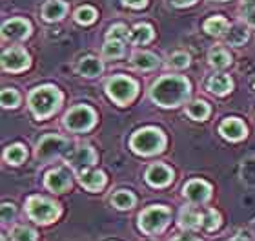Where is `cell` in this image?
<instances>
[{"label":"cell","instance_id":"484cf974","mask_svg":"<svg viewBox=\"0 0 255 241\" xmlns=\"http://www.w3.org/2000/svg\"><path fill=\"white\" fill-rule=\"evenodd\" d=\"M102 53L106 59H119L124 55V46L123 40H108L102 48Z\"/></svg>","mask_w":255,"mask_h":241},{"label":"cell","instance_id":"277c9868","mask_svg":"<svg viewBox=\"0 0 255 241\" xmlns=\"http://www.w3.org/2000/svg\"><path fill=\"white\" fill-rule=\"evenodd\" d=\"M108 95L119 104H128L133 101V97L137 95V84L135 80L128 79V77H113L108 80Z\"/></svg>","mask_w":255,"mask_h":241},{"label":"cell","instance_id":"6da1fadb","mask_svg":"<svg viewBox=\"0 0 255 241\" xmlns=\"http://www.w3.org/2000/svg\"><path fill=\"white\" fill-rule=\"evenodd\" d=\"M188 93H190V82L184 77L177 75L162 77L151 88V99L164 108L179 106L181 102L186 101Z\"/></svg>","mask_w":255,"mask_h":241},{"label":"cell","instance_id":"f546056e","mask_svg":"<svg viewBox=\"0 0 255 241\" xmlns=\"http://www.w3.org/2000/svg\"><path fill=\"white\" fill-rule=\"evenodd\" d=\"M2 106L4 108H15L18 106V101H20V97H18V93H16L15 90H11V88H5V90H2Z\"/></svg>","mask_w":255,"mask_h":241},{"label":"cell","instance_id":"836d02e7","mask_svg":"<svg viewBox=\"0 0 255 241\" xmlns=\"http://www.w3.org/2000/svg\"><path fill=\"white\" fill-rule=\"evenodd\" d=\"M202 225H204V229H208V231H215L219 227L217 212H215V210H208L206 214L202 216Z\"/></svg>","mask_w":255,"mask_h":241},{"label":"cell","instance_id":"8d00e7d4","mask_svg":"<svg viewBox=\"0 0 255 241\" xmlns=\"http://www.w3.org/2000/svg\"><path fill=\"white\" fill-rule=\"evenodd\" d=\"M124 4L131 5V7H142L146 4V0H123Z\"/></svg>","mask_w":255,"mask_h":241},{"label":"cell","instance_id":"d6a6232c","mask_svg":"<svg viewBox=\"0 0 255 241\" xmlns=\"http://www.w3.org/2000/svg\"><path fill=\"white\" fill-rule=\"evenodd\" d=\"M181 223L182 227H186V229H193L197 227L199 223H202V218L195 212H191V210H186V212H182L181 216Z\"/></svg>","mask_w":255,"mask_h":241},{"label":"cell","instance_id":"4dcf8cb0","mask_svg":"<svg viewBox=\"0 0 255 241\" xmlns=\"http://www.w3.org/2000/svg\"><path fill=\"white\" fill-rule=\"evenodd\" d=\"M11 236H13L15 241H35L37 240L35 231H31L29 227H16Z\"/></svg>","mask_w":255,"mask_h":241},{"label":"cell","instance_id":"5bb4252c","mask_svg":"<svg viewBox=\"0 0 255 241\" xmlns=\"http://www.w3.org/2000/svg\"><path fill=\"white\" fill-rule=\"evenodd\" d=\"M219 130L230 141H239L246 135V126L241 123L239 119H228V121H224Z\"/></svg>","mask_w":255,"mask_h":241},{"label":"cell","instance_id":"ffe728a7","mask_svg":"<svg viewBox=\"0 0 255 241\" xmlns=\"http://www.w3.org/2000/svg\"><path fill=\"white\" fill-rule=\"evenodd\" d=\"M208 88L210 91L217 93V95H224L232 90V80L228 75H213L212 79L208 80Z\"/></svg>","mask_w":255,"mask_h":241},{"label":"cell","instance_id":"3957f363","mask_svg":"<svg viewBox=\"0 0 255 241\" xmlns=\"http://www.w3.org/2000/svg\"><path fill=\"white\" fill-rule=\"evenodd\" d=\"M164 135L160 134L159 130L148 128V130H140L131 137V148L137 154H142V156H149V154H155V152H160L164 148Z\"/></svg>","mask_w":255,"mask_h":241},{"label":"cell","instance_id":"f1b7e54d","mask_svg":"<svg viewBox=\"0 0 255 241\" xmlns=\"http://www.w3.org/2000/svg\"><path fill=\"white\" fill-rule=\"evenodd\" d=\"M97 16V11L90 5H84V7H80L77 13H75V20L79 22V24H91V22L95 20Z\"/></svg>","mask_w":255,"mask_h":241},{"label":"cell","instance_id":"e575fe53","mask_svg":"<svg viewBox=\"0 0 255 241\" xmlns=\"http://www.w3.org/2000/svg\"><path fill=\"white\" fill-rule=\"evenodd\" d=\"M170 62H171V66H175V68H186V66L190 64V55L175 53V55H171Z\"/></svg>","mask_w":255,"mask_h":241},{"label":"cell","instance_id":"9c48e42d","mask_svg":"<svg viewBox=\"0 0 255 241\" xmlns=\"http://www.w3.org/2000/svg\"><path fill=\"white\" fill-rule=\"evenodd\" d=\"M29 64V57L22 48H9L2 53V68L7 71H22Z\"/></svg>","mask_w":255,"mask_h":241},{"label":"cell","instance_id":"7a4b0ae2","mask_svg":"<svg viewBox=\"0 0 255 241\" xmlns=\"http://www.w3.org/2000/svg\"><path fill=\"white\" fill-rule=\"evenodd\" d=\"M59 104H60V93L57 88H51V86L37 88L29 95V106H31L33 113L40 119L51 115L59 108Z\"/></svg>","mask_w":255,"mask_h":241},{"label":"cell","instance_id":"d6986e66","mask_svg":"<svg viewBox=\"0 0 255 241\" xmlns=\"http://www.w3.org/2000/svg\"><path fill=\"white\" fill-rule=\"evenodd\" d=\"M79 71L86 77H97L102 73V62L95 57H86L80 60Z\"/></svg>","mask_w":255,"mask_h":241},{"label":"cell","instance_id":"83f0119b","mask_svg":"<svg viewBox=\"0 0 255 241\" xmlns=\"http://www.w3.org/2000/svg\"><path fill=\"white\" fill-rule=\"evenodd\" d=\"M210 62H212L215 68H224V66H228L230 62H232V57H230L224 49L217 48L210 51Z\"/></svg>","mask_w":255,"mask_h":241},{"label":"cell","instance_id":"52a82bcc","mask_svg":"<svg viewBox=\"0 0 255 241\" xmlns=\"http://www.w3.org/2000/svg\"><path fill=\"white\" fill-rule=\"evenodd\" d=\"M170 220V210L164 207H151L140 214V229L148 234L159 232Z\"/></svg>","mask_w":255,"mask_h":241},{"label":"cell","instance_id":"f35d334b","mask_svg":"<svg viewBox=\"0 0 255 241\" xmlns=\"http://www.w3.org/2000/svg\"><path fill=\"white\" fill-rule=\"evenodd\" d=\"M246 20L250 24L252 27H255V7L252 11H248V16H246Z\"/></svg>","mask_w":255,"mask_h":241},{"label":"cell","instance_id":"2e32d148","mask_svg":"<svg viewBox=\"0 0 255 241\" xmlns=\"http://www.w3.org/2000/svg\"><path fill=\"white\" fill-rule=\"evenodd\" d=\"M66 4L62 0H48L42 7V16L46 20H60L64 15H66Z\"/></svg>","mask_w":255,"mask_h":241},{"label":"cell","instance_id":"5b68a950","mask_svg":"<svg viewBox=\"0 0 255 241\" xmlns=\"http://www.w3.org/2000/svg\"><path fill=\"white\" fill-rule=\"evenodd\" d=\"M27 214L37 223H49L59 216V207L51 203L49 199L31 198L27 201Z\"/></svg>","mask_w":255,"mask_h":241},{"label":"cell","instance_id":"74e56055","mask_svg":"<svg viewBox=\"0 0 255 241\" xmlns=\"http://www.w3.org/2000/svg\"><path fill=\"white\" fill-rule=\"evenodd\" d=\"M197 0H171V4L177 5V7H184V5H191Z\"/></svg>","mask_w":255,"mask_h":241},{"label":"cell","instance_id":"d590c367","mask_svg":"<svg viewBox=\"0 0 255 241\" xmlns=\"http://www.w3.org/2000/svg\"><path fill=\"white\" fill-rule=\"evenodd\" d=\"M15 216V209H13V205L9 203H4L2 205V221H11V218Z\"/></svg>","mask_w":255,"mask_h":241},{"label":"cell","instance_id":"44dd1931","mask_svg":"<svg viewBox=\"0 0 255 241\" xmlns=\"http://www.w3.org/2000/svg\"><path fill=\"white\" fill-rule=\"evenodd\" d=\"M153 38V29L148 24H138L133 27V31L129 33V40L135 44H146Z\"/></svg>","mask_w":255,"mask_h":241},{"label":"cell","instance_id":"ba28073f","mask_svg":"<svg viewBox=\"0 0 255 241\" xmlns=\"http://www.w3.org/2000/svg\"><path fill=\"white\" fill-rule=\"evenodd\" d=\"M69 148H71L69 141L62 139L59 135H48V137H44V139L38 143L37 156L40 157V159H49V157H53V156L68 154Z\"/></svg>","mask_w":255,"mask_h":241},{"label":"cell","instance_id":"cb8c5ba5","mask_svg":"<svg viewBox=\"0 0 255 241\" xmlns=\"http://www.w3.org/2000/svg\"><path fill=\"white\" fill-rule=\"evenodd\" d=\"M188 115H190L191 119H195V121H204V119L208 117V113H210V108H208L206 102L202 101H195L191 102L190 106H188Z\"/></svg>","mask_w":255,"mask_h":241},{"label":"cell","instance_id":"30bf717a","mask_svg":"<svg viewBox=\"0 0 255 241\" xmlns=\"http://www.w3.org/2000/svg\"><path fill=\"white\" fill-rule=\"evenodd\" d=\"M171 174L170 168H166L164 165H153L149 166L148 172H146V179H148L149 185H153V187H166L168 183L171 181Z\"/></svg>","mask_w":255,"mask_h":241},{"label":"cell","instance_id":"603a6c76","mask_svg":"<svg viewBox=\"0 0 255 241\" xmlns=\"http://www.w3.org/2000/svg\"><path fill=\"white\" fill-rule=\"evenodd\" d=\"M228 22L224 20L223 16H213L204 22V31L210 35H223L224 31H228Z\"/></svg>","mask_w":255,"mask_h":241},{"label":"cell","instance_id":"ab89813d","mask_svg":"<svg viewBox=\"0 0 255 241\" xmlns=\"http://www.w3.org/2000/svg\"><path fill=\"white\" fill-rule=\"evenodd\" d=\"M177 241H197L195 238H191V236H182L181 240H177Z\"/></svg>","mask_w":255,"mask_h":241},{"label":"cell","instance_id":"1f68e13d","mask_svg":"<svg viewBox=\"0 0 255 241\" xmlns=\"http://www.w3.org/2000/svg\"><path fill=\"white\" fill-rule=\"evenodd\" d=\"M129 33L131 31H128L124 24H115L108 31V40H124V38H129Z\"/></svg>","mask_w":255,"mask_h":241},{"label":"cell","instance_id":"d4e9b609","mask_svg":"<svg viewBox=\"0 0 255 241\" xmlns=\"http://www.w3.org/2000/svg\"><path fill=\"white\" fill-rule=\"evenodd\" d=\"M26 157H27V152L22 145H13L5 150V159L9 161L11 165H20V163H24Z\"/></svg>","mask_w":255,"mask_h":241},{"label":"cell","instance_id":"e0dca14e","mask_svg":"<svg viewBox=\"0 0 255 241\" xmlns=\"http://www.w3.org/2000/svg\"><path fill=\"white\" fill-rule=\"evenodd\" d=\"M104 183H106V177L102 172H97V170H90V172H84L82 176H80V185L91 192H95V190H101L104 187Z\"/></svg>","mask_w":255,"mask_h":241},{"label":"cell","instance_id":"9a60e30c","mask_svg":"<svg viewBox=\"0 0 255 241\" xmlns=\"http://www.w3.org/2000/svg\"><path fill=\"white\" fill-rule=\"evenodd\" d=\"M95 159H97V156L91 146H80L79 150L71 156L69 161H71V165H73L77 170H82V168H88V166L93 165Z\"/></svg>","mask_w":255,"mask_h":241},{"label":"cell","instance_id":"4fadbf2b","mask_svg":"<svg viewBox=\"0 0 255 241\" xmlns=\"http://www.w3.org/2000/svg\"><path fill=\"white\" fill-rule=\"evenodd\" d=\"M184 196L193 203H202L210 196V185L204 181H191L184 187Z\"/></svg>","mask_w":255,"mask_h":241},{"label":"cell","instance_id":"8fae6325","mask_svg":"<svg viewBox=\"0 0 255 241\" xmlns=\"http://www.w3.org/2000/svg\"><path fill=\"white\" fill-rule=\"evenodd\" d=\"M46 187L53 192H66L69 187H71V181H69V174L66 170H55L49 172L46 176Z\"/></svg>","mask_w":255,"mask_h":241},{"label":"cell","instance_id":"7c38bea8","mask_svg":"<svg viewBox=\"0 0 255 241\" xmlns=\"http://www.w3.org/2000/svg\"><path fill=\"white\" fill-rule=\"evenodd\" d=\"M2 35L5 38H24L29 35V24L22 18H13L7 20L2 27Z\"/></svg>","mask_w":255,"mask_h":241},{"label":"cell","instance_id":"7402d4cb","mask_svg":"<svg viewBox=\"0 0 255 241\" xmlns=\"http://www.w3.org/2000/svg\"><path fill=\"white\" fill-rule=\"evenodd\" d=\"M246 40H248V31L243 26H239V24L232 26L228 29V33H226V42L232 44V46H241Z\"/></svg>","mask_w":255,"mask_h":241},{"label":"cell","instance_id":"4316f807","mask_svg":"<svg viewBox=\"0 0 255 241\" xmlns=\"http://www.w3.org/2000/svg\"><path fill=\"white\" fill-rule=\"evenodd\" d=\"M113 205L121 210H126V209H131L133 203H135V198H133L131 194L126 192V190H119L115 196H113Z\"/></svg>","mask_w":255,"mask_h":241},{"label":"cell","instance_id":"60d3db41","mask_svg":"<svg viewBox=\"0 0 255 241\" xmlns=\"http://www.w3.org/2000/svg\"><path fill=\"white\" fill-rule=\"evenodd\" d=\"M245 5H255V0H243Z\"/></svg>","mask_w":255,"mask_h":241},{"label":"cell","instance_id":"ac0fdd59","mask_svg":"<svg viewBox=\"0 0 255 241\" xmlns=\"http://www.w3.org/2000/svg\"><path fill=\"white\" fill-rule=\"evenodd\" d=\"M131 64L138 70H153L159 66V57L149 51H138L131 57Z\"/></svg>","mask_w":255,"mask_h":241},{"label":"cell","instance_id":"8992f818","mask_svg":"<svg viewBox=\"0 0 255 241\" xmlns=\"http://www.w3.org/2000/svg\"><path fill=\"white\" fill-rule=\"evenodd\" d=\"M64 123L73 132H86L95 124V112L90 106H77L68 112Z\"/></svg>","mask_w":255,"mask_h":241}]
</instances>
